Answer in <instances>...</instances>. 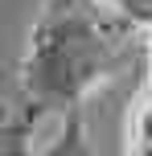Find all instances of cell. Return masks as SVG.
Returning a JSON list of instances; mask_svg holds the SVG:
<instances>
[{
  "instance_id": "6da1fadb",
  "label": "cell",
  "mask_w": 152,
  "mask_h": 156,
  "mask_svg": "<svg viewBox=\"0 0 152 156\" xmlns=\"http://www.w3.org/2000/svg\"><path fill=\"white\" fill-rule=\"evenodd\" d=\"M140 49V33L128 21H103L90 0H49L33 25L29 54L21 66L25 107L37 115L82 107L90 90Z\"/></svg>"
},
{
  "instance_id": "7a4b0ae2",
  "label": "cell",
  "mask_w": 152,
  "mask_h": 156,
  "mask_svg": "<svg viewBox=\"0 0 152 156\" xmlns=\"http://www.w3.org/2000/svg\"><path fill=\"white\" fill-rule=\"evenodd\" d=\"M25 156H95V148L87 140V127H82V107H74V111L62 115V136L45 152H25Z\"/></svg>"
},
{
  "instance_id": "3957f363",
  "label": "cell",
  "mask_w": 152,
  "mask_h": 156,
  "mask_svg": "<svg viewBox=\"0 0 152 156\" xmlns=\"http://www.w3.org/2000/svg\"><path fill=\"white\" fill-rule=\"evenodd\" d=\"M37 111L33 107H21L16 115H8L0 123V156H25L29 152V140H33V127H37Z\"/></svg>"
},
{
  "instance_id": "277c9868",
  "label": "cell",
  "mask_w": 152,
  "mask_h": 156,
  "mask_svg": "<svg viewBox=\"0 0 152 156\" xmlns=\"http://www.w3.org/2000/svg\"><path fill=\"white\" fill-rule=\"evenodd\" d=\"M111 4L123 12V21L132 29H148L152 33V0H111Z\"/></svg>"
}]
</instances>
